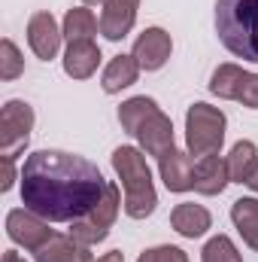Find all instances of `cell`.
<instances>
[{
    "instance_id": "6da1fadb",
    "label": "cell",
    "mask_w": 258,
    "mask_h": 262,
    "mask_svg": "<svg viewBox=\"0 0 258 262\" xmlns=\"http://www.w3.org/2000/svg\"><path fill=\"white\" fill-rule=\"evenodd\" d=\"M107 192L94 162L64 149H37L21 168V204L49 223H76Z\"/></svg>"
},
{
    "instance_id": "7a4b0ae2",
    "label": "cell",
    "mask_w": 258,
    "mask_h": 262,
    "mask_svg": "<svg viewBox=\"0 0 258 262\" xmlns=\"http://www.w3.org/2000/svg\"><path fill=\"white\" fill-rule=\"evenodd\" d=\"M216 34L231 55L258 64V0H216Z\"/></svg>"
},
{
    "instance_id": "3957f363",
    "label": "cell",
    "mask_w": 258,
    "mask_h": 262,
    "mask_svg": "<svg viewBox=\"0 0 258 262\" xmlns=\"http://www.w3.org/2000/svg\"><path fill=\"white\" fill-rule=\"evenodd\" d=\"M119 122L155 159H161L173 146V122H170V116H164L161 107L152 98H146V95L128 98L119 107Z\"/></svg>"
},
{
    "instance_id": "277c9868",
    "label": "cell",
    "mask_w": 258,
    "mask_h": 262,
    "mask_svg": "<svg viewBox=\"0 0 258 262\" xmlns=\"http://www.w3.org/2000/svg\"><path fill=\"white\" fill-rule=\"evenodd\" d=\"M113 168H116L122 189H125V213L131 220L152 216V210L158 204V192H155L146 156L137 146H119L113 152Z\"/></svg>"
},
{
    "instance_id": "5b68a950",
    "label": "cell",
    "mask_w": 258,
    "mask_h": 262,
    "mask_svg": "<svg viewBox=\"0 0 258 262\" xmlns=\"http://www.w3.org/2000/svg\"><path fill=\"white\" fill-rule=\"evenodd\" d=\"M225 113L219 107H210L203 101H197L189 107L186 113V143H189V152L203 159V156H216L225 143Z\"/></svg>"
},
{
    "instance_id": "8992f818",
    "label": "cell",
    "mask_w": 258,
    "mask_h": 262,
    "mask_svg": "<svg viewBox=\"0 0 258 262\" xmlns=\"http://www.w3.org/2000/svg\"><path fill=\"white\" fill-rule=\"evenodd\" d=\"M119 204H122L119 186H116V183H107V192H104L100 201L91 207V213H85L82 220L70 223V235H73L79 244H85V247L100 244V241L110 235V229H113V223H116V216H119Z\"/></svg>"
},
{
    "instance_id": "52a82bcc",
    "label": "cell",
    "mask_w": 258,
    "mask_h": 262,
    "mask_svg": "<svg viewBox=\"0 0 258 262\" xmlns=\"http://www.w3.org/2000/svg\"><path fill=\"white\" fill-rule=\"evenodd\" d=\"M34 131V107L28 101H6L0 110V156L15 159L24 152Z\"/></svg>"
},
{
    "instance_id": "ba28073f",
    "label": "cell",
    "mask_w": 258,
    "mask_h": 262,
    "mask_svg": "<svg viewBox=\"0 0 258 262\" xmlns=\"http://www.w3.org/2000/svg\"><path fill=\"white\" fill-rule=\"evenodd\" d=\"M210 92L225 101H240L243 107L258 110V73L237 64H219L210 76Z\"/></svg>"
},
{
    "instance_id": "9c48e42d",
    "label": "cell",
    "mask_w": 258,
    "mask_h": 262,
    "mask_svg": "<svg viewBox=\"0 0 258 262\" xmlns=\"http://www.w3.org/2000/svg\"><path fill=\"white\" fill-rule=\"evenodd\" d=\"M6 235H9L18 247L37 253L55 232L49 229V220L37 216V213L28 210V207H15V210L6 213Z\"/></svg>"
},
{
    "instance_id": "30bf717a",
    "label": "cell",
    "mask_w": 258,
    "mask_h": 262,
    "mask_svg": "<svg viewBox=\"0 0 258 262\" xmlns=\"http://www.w3.org/2000/svg\"><path fill=\"white\" fill-rule=\"evenodd\" d=\"M170 52H173V40H170V34H167L164 28H146V31L137 37L131 55L137 58L140 70H161V67L167 64Z\"/></svg>"
},
{
    "instance_id": "8fae6325",
    "label": "cell",
    "mask_w": 258,
    "mask_h": 262,
    "mask_svg": "<svg viewBox=\"0 0 258 262\" xmlns=\"http://www.w3.org/2000/svg\"><path fill=\"white\" fill-rule=\"evenodd\" d=\"M61 37H64V31L58 28V21L52 18V12L31 15V21H28V43H31V49H34L37 58L52 61L58 55V49H61Z\"/></svg>"
},
{
    "instance_id": "7c38bea8",
    "label": "cell",
    "mask_w": 258,
    "mask_h": 262,
    "mask_svg": "<svg viewBox=\"0 0 258 262\" xmlns=\"http://www.w3.org/2000/svg\"><path fill=\"white\" fill-rule=\"evenodd\" d=\"M137 9L140 0H104V12H100V34L113 43L125 40L137 21Z\"/></svg>"
},
{
    "instance_id": "4fadbf2b",
    "label": "cell",
    "mask_w": 258,
    "mask_h": 262,
    "mask_svg": "<svg viewBox=\"0 0 258 262\" xmlns=\"http://www.w3.org/2000/svg\"><path fill=\"white\" fill-rule=\"evenodd\" d=\"M158 171L161 180L170 192H189L194 189V165H192V152H183L176 146H170L161 159H158Z\"/></svg>"
},
{
    "instance_id": "5bb4252c",
    "label": "cell",
    "mask_w": 258,
    "mask_h": 262,
    "mask_svg": "<svg viewBox=\"0 0 258 262\" xmlns=\"http://www.w3.org/2000/svg\"><path fill=\"white\" fill-rule=\"evenodd\" d=\"M228 183H231L228 162L219 152L197 159V165H194V192H200V195H222Z\"/></svg>"
},
{
    "instance_id": "9a60e30c",
    "label": "cell",
    "mask_w": 258,
    "mask_h": 262,
    "mask_svg": "<svg viewBox=\"0 0 258 262\" xmlns=\"http://www.w3.org/2000/svg\"><path fill=\"white\" fill-rule=\"evenodd\" d=\"M37 262H94L91 250L85 244H79L73 235H52L37 253H34Z\"/></svg>"
},
{
    "instance_id": "2e32d148",
    "label": "cell",
    "mask_w": 258,
    "mask_h": 262,
    "mask_svg": "<svg viewBox=\"0 0 258 262\" xmlns=\"http://www.w3.org/2000/svg\"><path fill=\"white\" fill-rule=\"evenodd\" d=\"M100 64V49L94 40H79V43H67L64 52V73L73 79H88Z\"/></svg>"
},
{
    "instance_id": "e0dca14e",
    "label": "cell",
    "mask_w": 258,
    "mask_h": 262,
    "mask_svg": "<svg viewBox=\"0 0 258 262\" xmlns=\"http://www.w3.org/2000/svg\"><path fill=\"white\" fill-rule=\"evenodd\" d=\"M170 226L183 235V238H200L207 235V229L213 226V216L203 204H194V201H183L173 207L170 213Z\"/></svg>"
},
{
    "instance_id": "ac0fdd59",
    "label": "cell",
    "mask_w": 258,
    "mask_h": 262,
    "mask_svg": "<svg viewBox=\"0 0 258 262\" xmlns=\"http://www.w3.org/2000/svg\"><path fill=\"white\" fill-rule=\"evenodd\" d=\"M137 76H140V64H137V58H134V55H116V58L107 64V70H104L100 85H104L107 95H116V92H122V89L134 85Z\"/></svg>"
},
{
    "instance_id": "d6986e66",
    "label": "cell",
    "mask_w": 258,
    "mask_h": 262,
    "mask_svg": "<svg viewBox=\"0 0 258 262\" xmlns=\"http://www.w3.org/2000/svg\"><path fill=\"white\" fill-rule=\"evenodd\" d=\"M228 177L231 183H249V177L258 168V149L252 140H237L228 152Z\"/></svg>"
},
{
    "instance_id": "ffe728a7",
    "label": "cell",
    "mask_w": 258,
    "mask_h": 262,
    "mask_svg": "<svg viewBox=\"0 0 258 262\" xmlns=\"http://www.w3.org/2000/svg\"><path fill=\"white\" fill-rule=\"evenodd\" d=\"M231 220L240 232V238L258 250V198H237L231 204Z\"/></svg>"
},
{
    "instance_id": "44dd1931",
    "label": "cell",
    "mask_w": 258,
    "mask_h": 262,
    "mask_svg": "<svg viewBox=\"0 0 258 262\" xmlns=\"http://www.w3.org/2000/svg\"><path fill=\"white\" fill-rule=\"evenodd\" d=\"M64 37L67 43H79V40H94V34L100 31V21L94 18V12L88 6H76L64 15Z\"/></svg>"
},
{
    "instance_id": "7402d4cb",
    "label": "cell",
    "mask_w": 258,
    "mask_h": 262,
    "mask_svg": "<svg viewBox=\"0 0 258 262\" xmlns=\"http://www.w3.org/2000/svg\"><path fill=\"white\" fill-rule=\"evenodd\" d=\"M200 262H243V256H240V250L234 247V241L228 235H216L200 250Z\"/></svg>"
},
{
    "instance_id": "603a6c76",
    "label": "cell",
    "mask_w": 258,
    "mask_h": 262,
    "mask_svg": "<svg viewBox=\"0 0 258 262\" xmlns=\"http://www.w3.org/2000/svg\"><path fill=\"white\" fill-rule=\"evenodd\" d=\"M21 70H24V58H21V52H18V46L6 37V40H0V79H15V76H21Z\"/></svg>"
},
{
    "instance_id": "cb8c5ba5",
    "label": "cell",
    "mask_w": 258,
    "mask_h": 262,
    "mask_svg": "<svg viewBox=\"0 0 258 262\" xmlns=\"http://www.w3.org/2000/svg\"><path fill=\"white\" fill-rule=\"evenodd\" d=\"M137 262H189V256H186V250H179L173 244H161V247L143 250Z\"/></svg>"
},
{
    "instance_id": "d4e9b609",
    "label": "cell",
    "mask_w": 258,
    "mask_h": 262,
    "mask_svg": "<svg viewBox=\"0 0 258 262\" xmlns=\"http://www.w3.org/2000/svg\"><path fill=\"white\" fill-rule=\"evenodd\" d=\"M15 183V159L0 156V192H9Z\"/></svg>"
},
{
    "instance_id": "484cf974",
    "label": "cell",
    "mask_w": 258,
    "mask_h": 262,
    "mask_svg": "<svg viewBox=\"0 0 258 262\" xmlns=\"http://www.w3.org/2000/svg\"><path fill=\"white\" fill-rule=\"evenodd\" d=\"M97 262H125V253L122 250H110V253H104Z\"/></svg>"
},
{
    "instance_id": "4316f807",
    "label": "cell",
    "mask_w": 258,
    "mask_h": 262,
    "mask_svg": "<svg viewBox=\"0 0 258 262\" xmlns=\"http://www.w3.org/2000/svg\"><path fill=\"white\" fill-rule=\"evenodd\" d=\"M3 262H24V259L18 256V250H6L3 253Z\"/></svg>"
},
{
    "instance_id": "83f0119b",
    "label": "cell",
    "mask_w": 258,
    "mask_h": 262,
    "mask_svg": "<svg viewBox=\"0 0 258 262\" xmlns=\"http://www.w3.org/2000/svg\"><path fill=\"white\" fill-rule=\"evenodd\" d=\"M246 186H249V189H252V192H258V168H255V174H252V177H249V183H246Z\"/></svg>"
},
{
    "instance_id": "f1b7e54d",
    "label": "cell",
    "mask_w": 258,
    "mask_h": 262,
    "mask_svg": "<svg viewBox=\"0 0 258 262\" xmlns=\"http://www.w3.org/2000/svg\"><path fill=\"white\" fill-rule=\"evenodd\" d=\"M82 3H88V6H91V3H104V0H82Z\"/></svg>"
}]
</instances>
